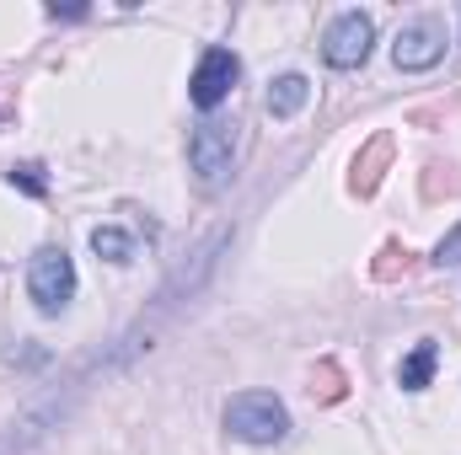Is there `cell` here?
I'll return each mask as SVG.
<instances>
[{"label":"cell","instance_id":"cell-1","mask_svg":"<svg viewBox=\"0 0 461 455\" xmlns=\"http://www.w3.org/2000/svg\"><path fill=\"white\" fill-rule=\"evenodd\" d=\"M226 434L241 445H279L290 434V413L274 391H236L226 402Z\"/></svg>","mask_w":461,"mask_h":455},{"label":"cell","instance_id":"cell-2","mask_svg":"<svg viewBox=\"0 0 461 455\" xmlns=\"http://www.w3.org/2000/svg\"><path fill=\"white\" fill-rule=\"evenodd\" d=\"M188 161H194V177L204 193H221L230 183V166H236V134L221 118H204L194 134H188Z\"/></svg>","mask_w":461,"mask_h":455},{"label":"cell","instance_id":"cell-3","mask_svg":"<svg viewBox=\"0 0 461 455\" xmlns=\"http://www.w3.org/2000/svg\"><path fill=\"white\" fill-rule=\"evenodd\" d=\"M27 295H32V306L43 317L65 311L76 300V263H70L65 246H38L32 252V263H27Z\"/></svg>","mask_w":461,"mask_h":455},{"label":"cell","instance_id":"cell-4","mask_svg":"<svg viewBox=\"0 0 461 455\" xmlns=\"http://www.w3.org/2000/svg\"><path fill=\"white\" fill-rule=\"evenodd\" d=\"M446 59V22L440 16H419V22H402L397 43H392V65L419 76V70H435Z\"/></svg>","mask_w":461,"mask_h":455},{"label":"cell","instance_id":"cell-5","mask_svg":"<svg viewBox=\"0 0 461 455\" xmlns=\"http://www.w3.org/2000/svg\"><path fill=\"white\" fill-rule=\"evenodd\" d=\"M370 43H375V22L365 11H344L333 16V27L322 32V59L333 70H359L370 59Z\"/></svg>","mask_w":461,"mask_h":455},{"label":"cell","instance_id":"cell-6","mask_svg":"<svg viewBox=\"0 0 461 455\" xmlns=\"http://www.w3.org/2000/svg\"><path fill=\"white\" fill-rule=\"evenodd\" d=\"M236 76H241V65H236V54H230V49H204L199 70H194V81H188L194 108H199V113H215V108L230 97Z\"/></svg>","mask_w":461,"mask_h":455},{"label":"cell","instance_id":"cell-7","mask_svg":"<svg viewBox=\"0 0 461 455\" xmlns=\"http://www.w3.org/2000/svg\"><path fill=\"white\" fill-rule=\"evenodd\" d=\"M306 103H312V81L306 76H279L268 86V113L274 118H295Z\"/></svg>","mask_w":461,"mask_h":455},{"label":"cell","instance_id":"cell-8","mask_svg":"<svg viewBox=\"0 0 461 455\" xmlns=\"http://www.w3.org/2000/svg\"><path fill=\"white\" fill-rule=\"evenodd\" d=\"M435 359H440V348L424 338L413 353H408V359H402V370H397V386H402V391H424V386H429V375H435Z\"/></svg>","mask_w":461,"mask_h":455},{"label":"cell","instance_id":"cell-9","mask_svg":"<svg viewBox=\"0 0 461 455\" xmlns=\"http://www.w3.org/2000/svg\"><path fill=\"white\" fill-rule=\"evenodd\" d=\"M92 252L108 257V263H129V257H134V236L118 230V226H97L92 230Z\"/></svg>","mask_w":461,"mask_h":455},{"label":"cell","instance_id":"cell-10","mask_svg":"<svg viewBox=\"0 0 461 455\" xmlns=\"http://www.w3.org/2000/svg\"><path fill=\"white\" fill-rule=\"evenodd\" d=\"M429 263H435V268H461V226H451L440 236V246H435Z\"/></svg>","mask_w":461,"mask_h":455},{"label":"cell","instance_id":"cell-11","mask_svg":"<svg viewBox=\"0 0 461 455\" xmlns=\"http://www.w3.org/2000/svg\"><path fill=\"white\" fill-rule=\"evenodd\" d=\"M11 183H22L32 199H43V177H38V166H11Z\"/></svg>","mask_w":461,"mask_h":455}]
</instances>
